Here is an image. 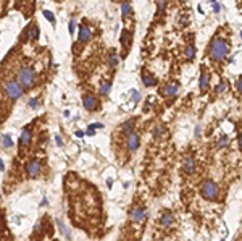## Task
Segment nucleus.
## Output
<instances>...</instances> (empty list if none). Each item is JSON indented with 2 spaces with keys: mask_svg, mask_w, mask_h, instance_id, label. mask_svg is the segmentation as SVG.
Masks as SVG:
<instances>
[{
  "mask_svg": "<svg viewBox=\"0 0 242 241\" xmlns=\"http://www.w3.org/2000/svg\"><path fill=\"white\" fill-rule=\"evenodd\" d=\"M56 223H58V228L61 230V233H63V235H65V238H69V236H71V233H69V230H66L65 223H63L61 220H56Z\"/></svg>",
  "mask_w": 242,
  "mask_h": 241,
  "instance_id": "17",
  "label": "nucleus"
},
{
  "mask_svg": "<svg viewBox=\"0 0 242 241\" xmlns=\"http://www.w3.org/2000/svg\"><path fill=\"white\" fill-rule=\"evenodd\" d=\"M134 101H136V102L139 101V93H137V91H134Z\"/></svg>",
  "mask_w": 242,
  "mask_h": 241,
  "instance_id": "30",
  "label": "nucleus"
},
{
  "mask_svg": "<svg viewBox=\"0 0 242 241\" xmlns=\"http://www.w3.org/2000/svg\"><path fill=\"white\" fill-rule=\"evenodd\" d=\"M110 83H103L102 84V88H100V96H105V94H108L110 93Z\"/></svg>",
  "mask_w": 242,
  "mask_h": 241,
  "instance_id": "20",
  "label": "nucleus"
},
{
  "mask_svg": "<svg viewBox=\"0 0 242 241\" xmlns=\"http://www.w3.org/2000/svg\"><path fill=\"white\" fill-rule=\"evenodd\" d=\"M82 104H84V109L94 110V109H95V105H97V101H95V97H94V96H84Z\"/></svg>",
  "mask_w": 242,
  "mask_h": 241,
  "instance_id": "10",
  "label": "nucleus"
},
{
  "mask_svg": "<svg viewBox=\"0 0 242 241\" xmlns=\"http://www.w3.org/2000/svg\"><path fill=\"white\" fill-rule=\"evenodd\" d=\"M26 173L29 178H37L40 175V164H39L37 159H32L29 164L26 165Z\"/></svg>",
  "mask_w": 242,
  "mask_h": 241,
  "instance_id": "6",
  "label": "nucleus"
},
{
  "mask_svg": "<svg viewBox=\"0 0 242 241\" xmlns=\"http://www.w3.org/2000/svg\"><path fill=\"white\" fill-rule=\"evenodd\" d=\"M226 88H227V84H226V81H221L216 86V94H221V93H224L226 91Z\"/></svg>",
  "mask_w": 242,
  "mask_h": 241,
  "instance_id": "23",
  "label": "nucleus"
},
{
  "mask_svg": "<svg viewBox=\"0 0 242 241\" xmlns=\"http://www.w3.org/2000/svg\"><path fill=\"white\" fill-rule=\"evenodd\" d=\"M171 223H173V215H171V212H165V214L161 215V218H160V225L165 226V228H168V226H171Z\"/></svg>",
  "mask_w": 242,
  "mask_h": 241,
  "instance_id": "12",
  "label": "nucleus"
},
{
  "mask_svg": "<svg viewBox=\"0 0 242 241\" xmlns=\"http://www.w3.org/2000/svg\"><path fill=\"white\" fill-rule=\"evenodd\" d=\"M227 50H229V45L227 42L223 39H215L211 42V47H210V55L213 60L216 62H223L227 55Z\"/></svg>",
  "mask_w": 242,
  "mask_h": 241,
  "instance_id": "1",
  "label": "nucleus"
},
{
  "mask_svg": "<svg viewBox=\"0 0 242 241\" xmlns=\"http://www.w3.org/2000/svg\"><path fill=\"white\" fill-rule=\"evenodd\" d=\"M42 13H44V16H45V18H47L48 21H50V23H55V16H53V13H52V11H48V10H44Z\"/></svg>",
  "mask_w": 242,
  "mask_h": 241,
  "instance_id": "24",
  "label": "nucleus"
},
{
  "mask_svg": "<svg viewBox=\"0 0 242 241\" xmlns=\"http://www.w3.org/2000/svg\"><path fill=\"white\" fill-rule=\"evenodd\" d=\"M2 143H3V147H13V141H11V138L8 136V134H3V138H2Z\"/></svg>",
  "mask_w": 242,
  "mask_h": 241,
  "instance_id": "19",
  "label": "nucleus"
},
{
  "mask_svg": "<svg viewBox=\"0 0 242 241\" xmlns=\"http://www.w3.org/2000/svg\"><path fill=\"white\" fill-rule=\"evenodd\" d=\"M79 42H87L90 39V29L87 26H81L79 28V36H77Z\"/></svg>",
  "mask_w": 242,
  "mask_h": 241,
  "instance_id": "11",
  "label": "nucleus"
},
{
  "mask_svg": "<svg viewBox=\"0 0 242 241\" xmlns=\"http://www.w3.org/2000/svg\"><path fill=\"white\" fill-rule=\"evenodd\" d=\"M142 81H144V84L145 86H153V84H156V80L153 76H148V75H142Z\"/></svg>",
  "mask_w": 242,
  "mask_h": 241,
  "instance_id": "15",
  "label": "nucleus"
},
{
  "mask_svg": "<svg viewBox=\"0 0 242 241\" xmlns=\"http://www.w3.org/2000/svg\"><path fill=\"white\" fill-rule=\"evenodd\" d=\"M186 57H187V60H192V58L195 57V49L192 47L190 44L186 47Z\"/></svg>",
  "mask_w": 242,
  "mask_h": 241,
  "instance_id": "18",
  "label": "nucleus"
},
{
  "mask_svg": "<svg viewBox=\"0 0 242 241\" xmlns=\"http://www.w3.org/2000/svg\"><path fill=\"white\" fill-rule=\"evenodd\" d=\"M226 143H227V138H226V136H223L221 139H219V143H218V147H221V146H224Z\"/></svg>",
  "mask_w": 242,
  "mask_h": 241,
  "instance_id": "27",
  "label": "nucleus"
},
{
  "mask_svg": "<svg viewBox=\"0 0 242 241\" xmlns=\"http://www.w3.org/2000/svg\"><path fill=\"white\" fill-rule=\"evenodd\" d=\"M163 133H165V128H163V126H156V128L153 130V136L155 138H161Z\"/></svg>",
  "mask_w": 242,
  "mask_h": 241,
  "instance_id": "22",
  "label": "nucleus"
},
{
  "mask_svg": "<svg viewBox=\"0 0 242 241\" xmlns=\"http://www.w3.org/2000/svg\"><path fill=\"white\" fill-rule=\"evenodd\" d=\"M35 81V70L32 67H21L18 70V83H19V86L21 88H32V84Z\"/></svg>",
  "mask_w": 242,
  "mask_h": 241,
  "instance_id": "2",
  "label": "nucleus"
},
{
  "mask_svg": "<svg viewBox=\"0 0 242 241\" xmlns=\"http://www.w3.org/2000/svg\"><path fill=\"white\" fill-rule=\"evenodd\" d=\"M202 196L205 197V199H215V197L218 196V186L213 181L207 180L202 185Z\"/></svg>",
  "mask_w": 242,
  "mask_h": 241,
  "instance_id": "4",
  "label": "nucleus"
},
{
  "mask_svg": "<svg viewBox=\"0 0 242 241\" xmlns=\"http://www.w3.org/2000/svg\"><path fill=\"white\" fill-rule=\"evenodd\" d=\"M3 91H5V96L10 99V101H16V99H19L21 96H23V88L19 86V83L15 81V80H8V81H5L3 84Z\"/></svg>",
  "mask_w": 242,
  "mask_h": 241,
  "instance_id": "3",
  "label": "nucleus"
},
{
  "mask_svg": "<svg viewBox=\"0 0 242 241\" xmlns=\"http://www.w3.org/2000/svg\"><path fill=\"white\" fill-rule=\"evenodd\" d=\"M208 84H210V76H208V73L203 71L202 76H200V91H202V93H205V91H207Z\"/></svg>",
  "mask_w": 242,
  "mask_h": 241,
  "instance_id": "14",
  "label": "nucleus"
},
{
  "mask_svg": "<svg viewBox=\"0 0 242 241\" xmlns=\"http://www.w3.org/2000/svg\"><path fill=\"white\" fill-rule=\"evenodd\" d=\"M213 10H215L216 13H218L219 10H221V6H219V3H216V2H213Z\"/></svg>",
  "mask_w": 242,
  "mask_h": 241,
  "instance_id": "29",
  "label": "nucleus"
},
{
  "mask_svg": "<svg viewBox=\"0 0 242 241\" xmlns=\"http://www.w3.org/2000/svg\"><path fill=\"white\" fill-rule=\"evenodd\" d=\"M74 28H76V23H74V19H71V23H69V32L71 34L74 32Z\"/></svg>",
  "mask_w": 242,
  "mask_h": 241,
  "instance_id": "28",
  "label": "nucleus"
},
{
  "mask_svg": "<svg viewBox=\"0 0 242 241\" xmlns=\"http://www.w3.org/2000/svg\"><path fill=\"white\" fill-rule=\"evenodd\" d=\"M177 89H179V84H177V83H169L168 86H166V89H165V94H166L168 97L176 96V94H177Z\"/></svg>",
  "mask_w": 242,
  "mask_h": 241,
  "instance_id": "13",
  "label": "nucleus"
},
{
  "mask_svg": "<svg viewBox=\"0 0 242 241\" xmlns=\"http://www.w3.org/2000/svg\"><path fill=\"white\" fill-rule=\"evenodd\" d=\"M127 13H129V3L124 2L123 5H121V15H123V18L127 16Z\"/></svg>",
  "mask_w": 242,
  "mask_h": 241,
  "instance_id": "21",
  "label": "nucleus"
},
{
  "mask_svg": "<svg viewBox=\"0 0 242 241\" xmlns=\"http://www.w3.org/2000/svg\"><path fill=\"white\" fill-rule=\"evenodd\" d=\"M0 170H3V164H2V160H0Z\"/></svg>",
  "mask_w": 242,
  "mask_h": 241,
  "instance_id": "32",
  "label": "nucleus"
},
{
  "mask_svg": "<svg viewBox=\"0 0 242 241\" xmlns=\"http://www.w3.org/2000/svg\"><path fill=\"white\" fill-rule=\"evenodd\" d=\"M27 37H29V39H37L39 37V28L32 26L31 29H27Z\"/></svg>",
  "mask_w": 242,
  "mask_h": 241,
  "instance_id": "16",
  "label": "nucleus"
},
{
  "mask_svg": "<svg viewBox=\"0 0 242 241\" xmlns=\"http://www.w3.org/2000/svg\"><path fill=\"white\" fill-rule=\"evenodd\" d=\"M116 63H118V55H116V54H111V55H110V65L115 67Z\"/></svg>",
  "mask_w": 242,
  "mask_h": 241,
  "instance_id": "25",
  "label": "nucleus"
},
{
  "mask_svg": "<svg viewBox=\"0 0 242 241\" xmlns=\"http://www.w3.org/2000/svg\"><path fill=\"white\" fill-rule=\"evenodd\" d=\"M37 104H39V102H37V99L32 97L31 101H29V107H31V109H37Z\"/></svg>",
  "mask_w": 242,
  "mask_h": 241,
  "instance_id": "26",
  "label": "nucleus"
},
{
  "mask_svg": "<svg viewBox=\"0 0 242 241\" xmlns=\"http://www.w3.org/2000/svg\"><path fill=\"white\" fill-rule=\"evenodd\" d=\"M182 170H184L187 175H192V173H194V170H195V162H194V159H190V157L184 159V162H182Z\"/></svg>",
  "mask_w": 242,
  "mask_h": 241,
  "instance_id": "9",
  "label": "nucleus"
},
{
  "mask_svg": "<svg viewBox=\"0 0 242 241\" xmlns=\"http://www.w3.org/2000/svg\"><path fill=\"white\" fill-rule=\"evenodd\" d=\"M55 139H56V143H58V146H61V139L58 136H55Z\"/></svg>",
  "mask_w": 242,
  "mask_h": 241,
  "instance_id": "31",
  "label": "nucleus"
},
{
  "mask_svg": "<svg viewBox=\"0 0 242 241\" xmlns=\"http://www.w3.org/2000/svg\"><path fill=\"white\" fill-rule=\"evenodd\" d=\"M144 217H145V209L144 207H132L131 210V220L134 223H139L144 220Z\"/></svg>",
  "mask_w": 242,
  "mask_h": 241,
  "instance_id": "7",
  "label": "nucleus"
},
{
  "mask_svg": "<svg viewBox=\"0 0 242 241\" xmlns=\"http://www.w3.org/2000/svg\"><path fill=\"white\" fill-rule=\"evenodd\" d=\"M139 144H140V141H139V136H137V134L134 133L132 130L127 131V133H126V147H127V151L134 154V152L139 149Z\"/></svg>",
  "mask_w": 242,
  "mask_h": 241,
  "instance_id": "5",
  "label": "nucleus"
},
{
  "mask_svg": "<svg viewBox=\"0 0 242 241\" xmlns=\"http://www.w3.org/2000/svg\"><path fill=\"white\" fill-rule=\"evenodd\" d=\"M31 138H32L31 128H29V126H26V128L23 130V133H21V138H19V146H21V149H24L26 146H29Z\"/></svg>",
  "mask_w": 242,
  "mask_h": 241,
  "instance_id": "8",
  "label": "nucleus"
}]
</instances>
